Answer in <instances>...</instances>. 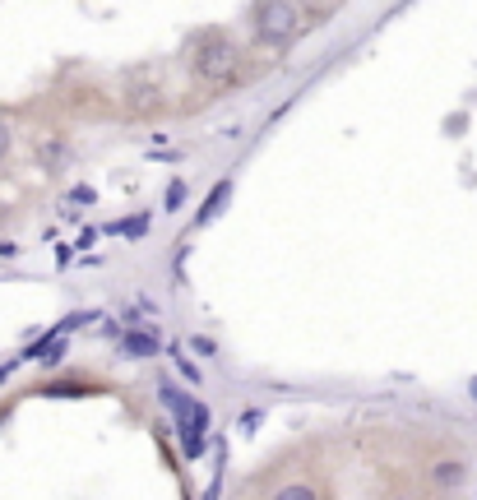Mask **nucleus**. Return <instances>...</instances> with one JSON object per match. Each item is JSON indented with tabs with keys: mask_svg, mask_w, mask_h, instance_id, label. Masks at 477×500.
<instances>
[{
	"mask_svg": "<svg viewBox=\"0 0 477 500\" xmlns=\"http://www.w3.org/2000/svg\"><path fill=\"white\" fill-rule=\"evenodd\" d=\"M237 42L223 37V33H209V37H199V47L190 51V69H195V80L204 84H228L237 75Z\"/></svg>",
	"mask_w": 477,
	"mask_h": 500,
	"instance_id": "obj_1",
	"label": "nucleus"
},
{
	"mask_svg": "<svg viewBox=\"0 0 477 500\" xmlns=\"http://www.w3.org/2000/svg\"><path fill=\"white\" fill-rule=\"evenodd\" d=\"M306 15L302 5H283V0H274V5H250V28H255V42L264 47H283L302 33Z\"/></svg>",
	"mask_w": 477,
	"mask_h": 500,
	"instance_id": "obj_2",
	"label": "nucleus"
},
{
	"mask_svg": "<svg viewBox=\"0 0 477 500\" xmlns=\"http://www.w3.org/2000/svg\"><path fill=\"white\" fill-rule=\"evenodd\" d=\"M125 107H130V116H154V112H163V84H154V80H130Z\"/></svg>",
	"mask_w": 477,
	"mask_h": 500,
	"instance_id": "obj_3",
	"label": "nucleus"
},
{
	"mask_svg": "<svg viewBox=\"0 0 477 500\" xmlns=\"http://www.w3.org/2000/svg\"><path fill=\"white\" fill-rule=\"evenodd\" d=\"M158 352H163V334L154 324L121 334V356H158Z\"/></svg>",
	"mask_w": 477,
	"mask_h": 500,
	"instance_id": "obj_4",
	"label": "nucleus"
},
{
	"mask_svg": "<svg viewBox=\"0 0 477 500\" xmlns=\"http://www.w3.org/2000/svg\"><path fill=\"white\" fill-rule=\"evenodd\" d=\"M468 482V463L463 459H440V463H431V486L436 491H459Z\"/></svg>",
	"mask_w": 477,
	"mask_h": 500,
	"instance_id": "obj_5",
	"label": "nucleus"
},
{
	"mask_svg": "<svg viewBox=\"0 0 477 500\" xmlns=\"http://www.w3.org/2000/svg\"><path fill=\"white\" fill-rule=\"evenodd\" d=\"M228 195H232V181H218L209 195H204V204L195 208V223H199V228H204V223H214V218H218V208L228 204Z\"/></svg>",
	"mask_w": 477,
	"mask_h": 500,
	"instance_id": "obj_6",
	"label": "nucleus"
},
{
	"mask_svg": "<svg viewBox=\"0 0 477 500\" xmlns=\"http://www.w3.org/2000/svg\"><path fill=\"white\" fill-rule=\"evenodd\" d=\"M176 431H181V454H186V459H204V454H209V436H204V426L181 421Z\"/></svg>",
	"mask_w": 477,
	"mask_h": 500,
	"instance_id": "obj_7",
	"label": "nucleus"
},
{
	"mask_svg": "<svg viewBox=\"0 0 477 500\" xmlns=\"http://www.w3.org/2000/svg\"><path fill=\"white\" fill-rule=\"evenodd\" d=\"M274 500H320V495H315V486H311V482H288V486H279V491H274Z\"/></svg>",
	"mask_w": 477,
	"mask_h": 500,
	"instance_id": "obj_8",
	"label": "nucleus"
},
{
	"mask_svg": "<svg viewBox=\"0 0 477 500\" xmlns=\"http://www.w3.org/2000/svg\"><path fill=\"white\" fill-rule=\"evenodd\" d=\"M149 218H154V213H130V218L121 223V237H130V241H140V237L149 232Z\"/></svg>",
	"mask_w": 477,
	"mask_h": 500,
	"instance_id": "obj_9",
	"label": "nucleus"
},
{
	"mask_svg": "<svg viewBox=\"0 0 477 500\" xmlns=\"http://www.w3.org/2000/svg\"><path fill=\"white\" fill-rule=\"evenodd\" d=\"M186 199H190V186H186V181H172V186H167V199H163V213H181Z\"/></svg>",
	"mask_w": 477,
	"mask_h": 500,
	"instance_id": "obj_10",
	"label": "nucleus"
},
{
	"mask_svg": "<svg viewBox=\"0 0 477 500\" xmlns=\"http://www.w3.org/2000/svg\"><path fill=\"white\" fill-rule=\"evenodd\" d=\"M37 163L42 167H60L65 163V144H60V139H47V144L37 149Z\"/></svg>",
	"mask_w": 477,
	"mask_h": 500,
	"instance_id": "obj_11",
	"label": "nucleus"
},
{
	"mask_svg": "<svg viewBox=\"0 0 477 500\" xmlns=\"http://www.w3.org/2000/svg\"><path fill=\"white\" fill-rule=\"evenodd\" d=\"M186 347H190L195 356H214V352H218V343H214V338H204V334H195V338H186Z\"/></svg>",
	"mask_w": 477,
	"mask_h": 500,
	"instance_id": "obj_12",
	"label": "nucleus"
},
{
	"mask_svg": "<svg viewBox=\"0 0 477 500\" xmlns=\"http://www.w3.org/2000/svg\"><path fill=\"white\" fill-rule=\"evenodd\" d=\"M93 199H98L93 186H75V190H70V204H93Z\"/></svg>",
	"mask_w": 477,
	"mask_h": 500,
	"instance_id": "obj_13",
	"label": "nucleus"
},
{
	"mask_svg": "<svg viewBox=\"0 0 477 500\" xmlns=\"http://www.w3.org/2000/svg\"><path fill=\"white\" fill-rule=\"evenodd\" d=\"M176 367H181V376H186L190 385H199V367L190 362V356H181V362H176Z\"/></svg>",
	"mask_w": 477,
	"mask_h": 500,
	"instance_id": "obj_14",
	"label": "nucleus"
},
{
	"mask_svg": "<svg viewBox=\"0 0 477 500\" xmlns=\"http://www.w3.org/2000/svg\"><path fill=\"white\" fill-rule=\"evenodd\" d=\"M260 421H264V408H255V412H246V417H241V431H255V426H260Z\"/></svg>",
	"mask_w": 477,
	"mask_h": 500,
	"instance_id": "obj_15",
	"label": "nucleus"
},
{
	"mask_svg": "<svg viewBox=\"0 0 477 500\" xmlns=\"http://www.w3.org/2000/svg\"><path fill=\"white\" fill-rule=\"evenodd\" d=\"M5 154H10V125H0V163H5Z\"/></svg>",
	"mask_w": 477,
	"mask_h": 500,
	"instance_id": "obj_16",
	"label": "nucleus"
},
{
	"mask_svg": "<svg viewBox=\"0 0 477 500\" xmlns=\"http://www.w3.org/2000/svg\"><path fill=\"white\" fill-rule=\"evenodd\" d=\"M93 237H98V232H93V228H84V232H80V241H75V250H89V246H93Z\"/></svg>",
	"mask_w": 477,
	"mask_h": 500,
	"instance_id": "obj_17",
	"label": "nucleus"
},
{
	"mask_svg": "<svg viewBox=\"0 0 477 500\" xmlns=\"http://www.w3.org/2000/svg\"><path fill=\"white\" fill-rule=\"evenodd\" d=\"M70 260H75V246H60V250H56V264H60V269L70 264Z\"/></svg>",
	"mask_w": 477,
	"mask_h": 500,
	"instance_id": "obj_18",
	"label": "nucleus"
},
{
	"mask_svg": "<svg viewBox=\"0 0 477 500\" xmlns=\"http://www.w3.org/2000/svg\"><path fill=\"white\" fill-rule=\"evenodd\" d=\"M10 255H19V246L15 241H0V260H10Z\"/></svg>",
	"mask_w": 477,
	"mask_h": 500,
	"instance_id": "obj_19",
	"label": "nucleus"
},
{
	"mask_svg": "<svg viewBox=\"0 0 477 500\" xmlns=\"http://www.w3.org/2000/svg\"><path fill=\"white\" fill-rule=\"evenodd\" d=\"M15 371H19V362H5V367H0V380H10Z\"/></svg>",
	"mask_w": 477,
	"mask_h": 500,
	"instance_id": "obj_20",
	"label": "nucleus"
},
{
	"mask_svg": "<svg viewBox=\"0 0 477 500\" xmlns=\"http://www.w3.org/2000/svg\"><path fill=\"white\" fill-rule=\"evenodd\" d=\"M468 394H472V403H477V376H472V380H468Z\"/></svg>",
	"mask_w": 477,
	"mask_h": 500,
	"instance_id": "obj_21",
	"label": "nucleus"
},
{
	"mask_svg": "<svg viewBox=\"0 0 477 500\" xmlns=\"http://www.w3.org/2000/svg\"><path fill=\"white\" fill-rule=\"evenodd\" d=\"M389 500H408V495H389Z\"/></svg>",
	"mask_w": 477,
	"mask_h": 500,
	"instance_id": "obj_22",
	"label": "nucleus"
}]
</instances>
